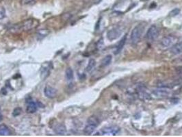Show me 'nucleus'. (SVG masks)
Returning <instances> with one entry per match:
<instances>
[{
	"mask_svg": "<svg viewBox=\"0 0 182 137\" xmlns=\"http://www.w3.org/2000/svg\"><path fill=\"white\" fill-rule=\"evenodd\" d=\"M49 75V67H44L41 71V78L45 79L47 78Z\"/></svg>",
	"mask_w": 182,
	"mask_h": 137,
	"instance_id": "412c9836",
	"label": "nucleus"
},
{
	"mask_svg": "<svg viewBox=\"0 0 182 137\" xmlns=\"http://www.w3.org/2000/svg\"><path fill=\"white\" fill-rule=\"evenodd\" d=\"M144 27L142 25H137L132 31L130 35V41L132 45H136L141 40L143 34Z\"/></svg>",
	"mask_w": 182,
	"mask_h": 137,
	"instance_id": "f03ea898",
	"label": "nucleus"
},
{
	"mask_svg": "<svg viewBox=\"0 0 182 137\" xmlns=\"http://www.w3.org/2000/svg\"><path fill=\"white\" fill-rule=\"evenodd\" d=\"M28 105L26 108V113H28L29 114H33V113H36L37 111L36 103H34V101L32 100L28 101Z\"/></svg>",
	"mask_w": 182,
	"mask_h": 137,
	"instance_id": "ddd939ff",
	"label": "nucleus"
},
{
	"mask_svg": "<svg viewBox=\"0 0 182 137\" xmlns=\"http://www.w3.org/2000/svg\"><path fill=\"white\" fill-rule=\"evenodd\" d=\"M171 52L174 55H178L182 53V41L175 43L171 48Z\"/></svg>",
	"mask_w": 182,
	"mask_h": 137,
	"instance_id": "9d476101",
	"label": "nucleus"
},
{
	"mask_svg": "<svg viewBox=\"0 0 182 137\" xmlns=\"http://www.w3.org/2000/svg\"><path fill=\"white\" fill-rule=\"evenodd\" d=\"M120 132V128L117 126H109L101 130L102 135H117Z\"/></svg>",
	"mask_w": 182,
	"mask_h": 137,
	"instance_id": "0eeeda50",
	"label": "nucleus"
},
{
	"mask_svg": "<svg viewBox=\"0 0 182 137\" xmlns=\"http://www.w3.org/2000/svg\"><path fill=\"white\" fill-rule=\"evenodd\" d=\"M2 120H3V116H2L1 114H0V122H1Z\"/></svg>",
	"mask_w": 182,
	"mask_h": 137,
	"instance_id": "cd10ccee",
	"label": "nucleus"
},
{
	"mask_svg": "<svg viewBox=\"0 0 182 137\" xmlns=\"http://www.w3.org/2000/svg\"><path fill=\"white\" fill-rule=\"evenodd\" d=\"M159 34H160V30H159L158 27L155 26V25H153L149 28L147 32H146L145 37L148 41H153L156 40L158 38Z\"/></svg>",
	"mask_w": 182,
	"mask_h": 137,
	"instance_id": "20e7f679",
	"label": "nucleus"
},
{
	"mask_svg": "<svg viewBox=\"0 0 182 137\" xmlns=\"http://www.w3.org/2000/svg\"><path fill=\"white\" fill-rule=\"evenodd\" d=\"M87 123L92 124V125H94L96 126V127H97L99 124V120L96 116H90L87 120Z\"/></svg>",
	"mask_w": 182,
	"mask_h": 137,
	"instance_id": "a211bd4d",
	"label": "nucleus"
},
{
	"mask_svg": "<svg viewBox=\"0 0 182 137\" xmlns=\"http://www.w3.org/2000/svg\"><path fill=\"white\" fill-rule=\"evenodd\" d=\"M126 41H127V34H125V36H123V38L121 39V41H119V43H118L117 47H116V49L114 51L115 54H119L121 52L122 49H123L124 45H125Z\"/></svg>",
	"mask_w": 182,
	"mask_h": 137,
	"instance_id": "9b49d317",
	"label": "nucleus"
},
{
	"mask_svg": "<svg viewBox=\"0 0 182 137\" xmlns=\"http://www.w3.org/2000/svg\"><path fill=\"white\" fill-rule=\"evenodd\" d=\"M122 34V30L119 27H116L109 30L107 33V38L109 41H114L119 38Z\"/></svg>",
	"mask_w": 182,
	"mask_h": 137,
	"instance_id": "423d86ee",
	"label": "nucleus"
},
{
	"mask_svg": "<svg viewBox=\"0 0 182 137\" xmlns=\"http://www.w3.org/2000/svg\"><path fill=\"white\" fill-rule=\"evenodd\" d=\"M112 57L111 55H107L106 56H105L103 58L102 61H101V66L102 67H107L109 65H110V63H112Z\"/></svg>",
	"mask_w": 182,
	"mask_h": 137,
	"instance_id": "dca6fc26",
	"label": "nucleus"
},
{
	"mask_svg": "<svg viewBox=\"0 0 182 137\" xmlns=\"http://www.w3.org/2000/svg\"><path fill=\"white\" fill-rule=\"evenodd\" d=\"M54 132L59 135H64L67 132V128L63 123H59L54 128Z\"/></svg>",
	"mask_w": 182,
	"mask_h": 137,
	"instance_id": "f8f14e48",
	"label": "nucleus"
},
{
	"mask_svg": "<svg viewBox=\"0 0 182 137\" xmlns=\"http://www.w3.org/2000/svg\"><path fill=\"white\" fill-rule=\"evenodd\" d=\"M65 76L66 78L68 80H72L73 79V71L71 67H68L67 68L65 71Z\"/></svg>",
	"mask_w": 182,
	"mask_h": 137,
	"instance_id": "aec40b11",
	"label": "nucleus"
},
{
	"mask_svg": "<svg viewBox=\"0 0 182 137\" xmlns=\"http://www.w3.org/2000/svg\"><path fill=\"white\" fill-rule=\"evenodd\" d=\"M146 86L143 83H138L136 86V93L138 98L142 101H149L152 99L151 95L146 91Z\"/></svg>",
	"mask_w": 182,
	"mask_h": 137,
	"instance_id": "7ed1b4c3",
	"label": "nucleus"
},
{
	"mask_svg": "<svg viewBox=\"0 0 182 137\" xmlns=\"http://www.w3.org/2000/svg\"><path fill=\"white\" fill-rule=\"evenodd\" d=\"M103 45H104V42H103V39L101 38L97 43V48L98 49H101L103 47Z\"/></svg>",
	"mask_w": 182,
	"mask_h": 137,
	"instance_id": "5701e85b",
	"label": "nucleus"
},
{
	"mask_svg": "<svg viewBox=\"0 0 182 137\" xmlns=\"http://www.w3.org/2000/svg\"><path fill=\"white\" fill-rule=\"evenodd\" d=\"M44 94L47 98L53 99L56 97V95L58 94V91L56 89L53 88V87H51L50 86H45V88H44Z\"/></svg>",
	"mask_w": 182,
	"mask_h": 137,
	"instance_id": "6e6552de",
	"label": "nucleus"
},
{
	"mask_svg": "<svg viewBox=\"0 0 182 137\" xmlns=\"http://www.w3.org/2000/svg\"><path fill=\"white\" fill-rule=\"evenodd\" d=\"M179 12H180V10H179V8H175V9H173L172 11L170 12V14H169V15L171 16H175L178 15Z\"/></svg>",
	"mask_w": 182,
	"mask_h": 137,
	"instance_id": "b1692460",
	"label": "nucleus"
},
{
	"mask_svg": "<svg viewBox=\"0 0 182 137\" xmlns=\"http://www.w3.org/2000/svg\"><path fill=\"white\" fill-rule=\"evenodd\" d=\"M176 72L179 75H182V66H179L176 68Z\"/></svg>",
	"mask_w": 182,
	"mask_h": 137,
	"instance_id": "a878e982",
	"label": "nucleus"
},
{
	"mask_svg": "<svg viewBox=\"0 0 182 137\" xmlns=\"http://www.w3.org/2000/svg\"><path fill=\"white\" fill-rule=\"evenodd\" d=\"M21 113H22L21 108L17 107V108H16L14 109L13 113H12V115H13L14 117H16V116L20 115L21 114Z\"/></svg>",
	"mask_w": 182,
	"mask_h": 137,
	"instance_id": "4be33fe9",
	"label": "nucleus"
},
{
	"mask_svg": "<svg viewBox=\"0 0 182 137\" xmlns=\"http://www.w3.org/2000/svg\"><path fill=\"white\" fill-rule=\"evenodd\" d=\"M10 135V131L9 128L5 124L0 125V136H8Z\"/></svg>",
	"mask_w": 182,
	"mask_h": 137,
	"instance_id": "4468645a",
	"label": "nucleus"
},
{
	"mask_svg": "<svg viewBox=\"0 0 182 137\" xmlns=\"http://www.w3.org/2000/svg\"><path fill=\"white\" fill-rule=\"evenodd\" d=\"M152 93L157 97H166L170 94L169 91L166 88H159L153 91Z\"/></svg>",
	"mask_w": 182,
	"mask_h": 137,
	"instance_id": "1a4fd4ad",
	"label": "nucleus"
},
{
	"mask_svg": "<svg viewBox=\"0 0 182 137\" xmlns=\"http://www.w3.org/2000/svg\"><path fill=\"white\" fill-rule=\"evenodd\" d=\"M177 38L173 35H168V36H165L161 41V46L164 49H168L169 47H171L175 43H176Z\"/></svg>",
	"mask_w": 182,
	"mask_h": 137,
	"instance_id": "39448f33",
	"label": "nucleus"
},
{
	"mask_svg": "<svg viewBox=\"0 0 182 137\" xmlns=\"http://www.w3.org/2000/svg\"><path fill=\"white\" fill-rule=\"evenodd\" d=\"M96 128L97 127L95 126L92 125V124H90V123H87L86 124V126H85V128H84V132L86 134L89 135V134L93 133V132L95 131Z\"/></svg>",
	"mask_w": 182,
	"mask_h": 137,
	"instance_id": "2eb2a0df",
	"label": "nucleus"
},
{
	"mask_svg": "<svg viewBox=\"0 0 182 137\" xmlns=\"http://www.w3.org/2000/svg\"><path fill=\"white\" fill-rule=\"evenodd\" d=\"M6 16V10L2 6H0V20L3 19Z\"/></svg>",
	"mask_w": 182,
	"mask_h": 137,
	"instance_id": "393cba45",
	"label": "nucleus"
},
{
	"mask_svg": "<svg viewBox=\"0 0 182 137\" xmlns=\"http://www.w3.org/2000/svg\"><path fill=\"white\" fill-rule=\"evenodd\" d=\"M49 31L48 30H46V29H44V30H40L37 32V39L38 40H41L45 37H46L47 35L49 34Z\"/></svg>",
	"mask_w": 182,
	"mask_h": 137,
	"instance_id": "6ab92c4d",
	"label": "nucleus"
},
{
	"mask_svg": "<svg viewBox=\"0 0 182 137\" xmlns=\"http://www.w3.org/2000/svg\"><path fill=\"white\" fill-rule=\"evenodd\" d=\"M95 66H96V61H95V59H91L89 60V61H88L87 67L86 68V71L87 72H91L94 69Z\"/></svg>",
	"mask_w": 182,
	"mask_h": 137,
	"instance_id": "f3484780",
	"label": "nucleus"
},
{
	"mask_svg": "<svg viewBox=\"0 0 182 137\" xmlns=\"http://www.w3.org/2000/svg\"><path fill=\"white\" fill-rule=\"evenodd\" d=\"M33 1V0H21V4H23V5H26V4H28L31 3Z\"/></svg>",
	"mask_w": 182,
	"mask_h": 137,
	"instance_id": "bb28decb",
	"label": "nucleus"
},
{
	"mask_svg": "<svg viewBox=\"0 0 182 137\" xmlns=\"http://www.w3.org/2000/svg\"><path fill=\"white\" fill-rule=\"evenodd\" d=\"M38 21L34 19H29L25 20L21 24H16L15 26L12 27V30H24V31H29L32 29H34L38 26Z\"/></svg>",
	"mask_w": 182,
	"mask_h": 137,
	"instance_id": "f257e3e1",
	"label": "nucleus"
}]
</instances>
